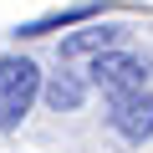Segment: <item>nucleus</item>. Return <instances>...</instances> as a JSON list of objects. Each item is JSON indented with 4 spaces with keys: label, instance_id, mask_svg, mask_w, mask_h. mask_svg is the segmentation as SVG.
<instances>
[{
    "label": "nucleus",
    "instance_id": "5",
    "mask_svg": "<svg viewBox=\"0 0 153 153\" xmlns=\"http://www.w3.org/2000/svg\"><path fill=\"white\" fill-rule=\"evenodd\" d=\"M123 36H128V31H117V26H92V21H82V31H71V36L61 41V61H82V56H102V51L123 46Z\"/></svg>",
    "mask_w": 153,
    "mask_h": 153
},
{
    "label": "nucleus",
    "instance_id": "1",
    "mask_svg": "<svg viewBox=\"0 0 153 153\" xmlns=\"http://www.w3.org/2000/svg\"><path fill=\"white\" fill-rule=\"evenodd\" d=\"M41 97V66L31 56H0V133H16Z\"/></svg>",
    "mask_w": 153,
    "mask_h": 153
},
{
    "label": "nucleus",
    "instance_id": "4",
    "mask_svg": "<svg viewBox=\"0 0 153 153\" xmlns=\"http://www.w3.org/2000/svg\"><path fill=\"white\" fill-rule=\"evenodd\" d=\"M97 16H102V0H82V5H66V10H46V16H36V21H21V26H16V41H36V36L66 31V26L97 21Z\"/></svg>",
    "mask_w": 153,
    "mask_h": 153
},
{
    "label": "nucleus",
    "instance_id": "6",
    "mask_svg": "<svg viewBox=\"0 0 153 153\" xmlns=\"http://www.w3.org/2000/svg\"><path fill=\"white\" fill-rule=\"evenodd\" d=\"M41 97H46L51 112H76L87 102V82L76 71H51V82H41Z\"/></svg>",
    "mask_w": 153,
    "mask_h": 153
},
{
    "label": "nucleus",
    "instance_id": "3",
    "mask_svg": "<svg viewBox=\"0 0 153 153\" xmlns=\"http://www.w3.org/2000/svg\"><path fill=\"white\" fill-rule=\"evenodd\" d=\"M107 123H112L117 138H128V143H148V138H153V97H148V87L107 97Z\"/></svg>",
    "mask_w": 153,
    "mask_h": 153
},
{
    "label": "nucleus",
    "instance_id": "2",
    "mask_svg": "<svg viewBox=\"0 0 153 153\" xmlns=\"http://www.w3.org/2000/svg\"><path fill=\"white\" fill-rule=\"evenodd\" d=\"M148 71H153L148 56L112 46V51L92 56V87H102L107 97H117V92H138V87H148Z\"/></svg>",
    "mask_w": 153,
    "mask_h": 153
}]
</instances>
